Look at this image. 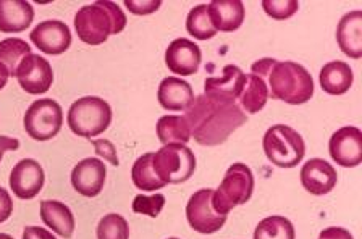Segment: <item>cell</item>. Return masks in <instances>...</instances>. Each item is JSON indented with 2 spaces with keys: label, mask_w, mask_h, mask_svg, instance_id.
I'll return each mask as SVG.
<instances>
[{
  "label": "cell",
  "mask_w": 362,
  "mask_h": 239,
  "mask_svg": "<svg viewBox=\"0 0 362 239\" xmlns=\"http://www.w3.org/2000/svg\"><path fill=\"white\" fill-rule=\"evenodd\" d=\"M183 117L189 124L191 138L201 146L223 144L247 119L236 102L212 99L206 94L194 98Z\"/></svg>",
  "instance_id": "obj_1"
},
{
  "label": "cell",
  "mask_w": 362,
  "mask_h": 239,
  "mask_svg": "<svg viewBox=\"0 0 362 239\" xmlns=\"http://www.w3.org/2000/svg\"><path fill=\"white\" fill-rule=\"evenodd\" d=\"M127 26V15L113 2H95L78 10L75 28L78 37L84 44L100 45L110 34H118Z\"/></svg>",
  "instance_id": "obj_2"
},
{
  "label": "cell",
  "mask_w": 362,
  "mask_h": 239,
  "mask_svg": "<svg viewBox=\"0 0 362 239\" xmlns=\"http://www.w3.org/2000/svg\"><path fill=\"white\" fill-rule=\"evenodd\" d=\"M272 98L290 105H301L314 95V81L303 65L276 62L269 73Z\"/></svg>",
  "instance_id": "obj_3"
},
{
  "label": "cell",
  "mask_w": 362,
  "mask_h": 239,
  "mask_svg": "<svg viewBox=\"0 0 362 239\" xmlns=\"http://www.w3.org/2000/svg\"><path fill=\"white\" fill-rule=\"evenodd\" d=\"M66 119L73 133L90 139L110 127L112 109L104 99L88 95L73 102Z\"/></svg>",
  "instance_id": "obj_4"
},
{
  "label": "cell",
  "mask_w": 362,
  "mask_h": 239,
  "mask_svg": "<svg viewBox=\"0 0 362 239\" xmlns=\"http://www.w3.org/2000/svg\"><path fill=\"white\" fill-rule=\"evenodd\" d=\"M254 191V175L245 163H233L226 170L222 185L214 191L212 207L220 215H228L236 206L246 204Z\"/></svg>",
  "instance_id": "obj_5"
},
{
  "label": "cell",
  "mask_w": 362,
  "mask_h": 239,
  "mask_svg": "<svg viewBox=\"0 0 362 239\" xmlns=\"http://www.w3.org/2000/svg\"><path fill=\"white\" fill-rule=\"evenodd\" d=\"M262 146L269 161L280 168L296 167L305 153L303 136L286 124H275L269 128Z\"/></svg>",
  "instance_id": "obj_6"
},
{
  "label": "cell",
  "mask_w": 362,
  "mask_h": 239,
  "mask_svg": "<svg viewBox=\"0 0 362 239\" xmlns=\"http://www.w3.org/2000/svg\"><path fill=\"white\" fill-rule=\"evenodd\" d=\"M152 168L165 185L188 181L196 170V157L186 144H165L152 156Z\"/></svg>",
  "instance_id": "obj_7"
},
{
  "label": "cell",
  "mask_w": 362,
  "mask_h": 239,
  "mask_svg": "<svg viewBox=\"0 0 362 239\" xmlns=\"http://www.w3.org/2000/svg\"><path fill=\"white\" fill-rule=\"evenodd\" d=\"M25 129L34 141H49L55 138L64 123L62 107L52 99L33 102L25 113Z\"/></svg>",
  "instance_id": "obj_8"
},
{
  "label": "cell",
  "mask_w": 362,
  "mask_h": 239,
  "mask_svg": "<svg viewBox=\"0 0 362 239\" xmlns=\"http://www.w3.org/2000/svg\"><path fill=\"white\" fill-rule=\"evenodd\" d=\"M214 190H201L194 192L186 206V217L192 230L202 235L217 233L226 221V215H220L212 207Z\"/></svg>",
  "instance_id": "obj_9"
},
{
  "label": "cell",
  "mask_w": 362,
  "mask_h": 239,
  "mask_svg": "<svg viewBox=\"0 0 362 239\" xmlns=\"http://www.w3.org/2000/svg\"><path fill=\"white\" fill-rule=\"evenodd\" d=\"M20 86L28 94L39 95L47 93L52 86L54 71L52 66L41 55L30 54L21 60L15 73Z\"/></svg>",
  "instance_id": "obj_10"
},
{
  "label": "cell",
  "mask_w": 362,
  "mask_h": 239,
  "mask_svg": "<svg viewBox=\"0 0 362 239\" xmlns=\"http://www.w3.org/2000/svg\"><path fill=\"white\" fill-rule=\"evenodd\" d=\"M31 42L47 55H60L71 45V33L64 21L47 20L39 23L30 34Z\"/></svg>",
  "instance_id": "obj_11"
},
{
  "label": "cell",
  "mask_w": 362,
  "mask_h": 239,
  "mask_svg": "<svg viewBox=\"0 0 362 239\" xmlns=\"http://www.w3.org/2000/svg\"><path fill=\"white\" fill-rule=\"evenodd\" d=\"M44 180L45 175L39 162L34 158H23L11 170L10 187L16 197L30 201L41 192Z\"/></svg>",
  "instance_id": "obj_12"
},
{
  "label": "cell",
  "mask_w": 362,
  "mask_h": 239,
  "mask_svg": "<svg viewBox=\"0 0 362 239\" xmlns=\"http://www.w3.org/2000/svg\"><path fill=\"white\" fill-rule=\"evenodd\" d=\"M330 156L338 165L346 168L358 167L362 162V131L356 127H344L330 138Z\"/></svg>",
  "instance_id": "obj_13"
},
{
  "label": "cell",
  "mask_w": 362,
  "mask_h": 239,
  "mask_svg": "<svg viewBox=\"0 0 362 239\" xmlns=\"http://www.w3.org/2000/svg\"><path fill=\"white\" fill-rule=\"evenodd\" d=\"M107 168L100 158H84L71 172V185L84 197H95L104 190Z\"/></svg>",
  "instance_id": "obj_14"
},
{
  "label": "cell",
  "mask_w": 362,
  "mask_h": 239,
  "mask_svg": "<svg viewBox=\"0 0 362 239\" xmlns=\"http://www.w3.org/2000/svg\"><path fill=\"white\" fill-rule=\"evenodd\" d=\"M201 49L189 39H175L170 42L165 52V65L170 71L181 76H191L199 70Z\"/></svg>",
  "instance_id": "obj_15"
},
{
  "label": "cell",
  "mask_w": 362,
  "mask_h": 239,
  "mask_svg": "<svg viewBox=\"0 0 362 239\" xmlns=\"http://www.w3.org/2000/svg\"><path fill=\"white\" fill-rule=\"evenodd\" d=\"M245 83L246 75L240 66L226 65L223 66L222 76L206 79V83H204V94L212 99L236 102L240 99Z\"/></svg>",
  "instance_id": "obj_16"
},
{
  "label": "cell",
  "mask_w": 362,
  "mask_h": 239,
  "mask_svg": "<svg viewBox=\"0 0 362 239\" xmlns=\"http://www.w3.org/2000/svg\"><path fill=\"white\" fill-rule=\"evenodd\" d=\"M337 170L324 158H310L301 168V183L304 190L314 196L328 194L337 186Z\"/></svg>",
  "instance_id": "obj_17"
},
{
  "label": "cell",
  "mask_w": 362,
  "mask_h": 239,
  "mask_svg": "<svg viewBox=\"0 0 362 239\" xmlns=\"http://www.w3.org/2000/svg\"><path fill=\"white\" fill-rule=\"evenodd\" d=\"M337 41L344 55L359 60L362 57V11L354 10L343 16L337 28Z\"/></svg>",
  "instance_id": "obj_18"
},
{
  "label": "cell",
  "mask_w": 362,
  "mask_h": 239,
  "mask_svg": "<svg viewBox=\"0 0 362 239\" xmlns=\"http://www.w3.org/2000/svg\"><path fill=\"white\" fill-rule=\"evenodd\" d=\"M157 99L163 109L186 112L192 102H194V93H192L189 83H186L180 78L170 76L162 79L160 86H158Z\"/></svg>",
  "instance_id": "obj_19"
},
{
  "label": "cell",
  "mask_w": 362,
  "mask_h": 239,
  "mask_svg": "<svg viewBox=\"0 0 362 239\" xmlns=\"http://www.w3.org/2000/svg\"><path fill=\"white\" fill-rule=\"evenodd\" d=\"M34 8L25 0H0V33H21L31 26Z\"/></svg>",
  "instance_id": "obj_20"
},
{
  "label": "cell",
  "mask_w": 362,
  "mask_h": 239,
  "mask_svg": "<svg viewBox=\"0 0 362 239\" xmlns=\"http://www.w3.org/2000/svg\"><path fill=\"white\" fill-rule=\"evenodd\" d=\"M207 7L212 25L217 31H236L245 21V5L241 0H214Z\"/></svg>",
  "instance_id": "obj_21"
},
{
  "label": "cell",
  "mask_w": 362,
  "mask_h": 239,
  "mask_svg": "<svg viewBox=\"0 0 362 239\" xmlns=\"http://www.w3.org/2000/svg\"><path fill=\"white\" fill-rule=\"evenodd\" d=\"M41 218L45 226L54 230L62 238H71L75 231V217L70 207L60 201H42Z\"/></svg>",
  "instance_id": "obj_22"
},
{
  "label": "cell",
  "mask_w": 362,
  "mask_h": 239,
  "mask_svg": "<svg viewBox=\"0 0 362 239\" xmlns=\"http://www.w3.org/2000/svg\"><path fill=\"white\" fill-rule=\"evenodd\" d=\"M320 86L330 95H341L348 93L351 84H353V70L346 62L335 60L324 65L320 70Z\"/></svg>",
  "instance_id": "obj_23"
},
{
  "label": "cell",
  "mask_w": 362,
  "mask_h": 239,
  "mask_svg": "<svg viewBox=\"0 0 362 239\" xmlns=\"http://www.w3.org/2000/svg\"><path fill=\"white\" fill-rule=\"evenodd\" d=\"M240 107L245 113H257L267 104L269 100V88L264 78L249 73L246 75L245 88L240 95Z\"/></svg>",
  "instance_id": "obj_24"
},
{
  "label": "cell",
  "mask_w": 362,
  "mask_h": 239,
  "mask_svg": "<svg viewBox=\"0 0 362 239\" xmlns=\"http://www.w3.org/2000/svg\"><path fill=\"white\" fill-rule=\"evenodd\" d=\"M157 136L163 146L186 144L191 139V129L185 117L165 115L157 122Z\"/></svg>",
  "instance_id": "obj_25"
},
{
  "label": "cell",
  "mask_w": 362,
  "mask_h": 239,
  "mask_svg": "<svg viewBox=\"0 0 362 239\" xmlns=\"http://www.w3.org/2000/svg\"><path fill=\"white\" fill-rule=\"evenodd\" d=\"M152 156L154 153H144V156H141L132 168L133 183L141 191H157L167 186L156 175L154 168H152Z\"/></svg>",
  "instance_id": "obj_26"
},
{
  "label": "cell",
  "mask_w": 362,
  "mask_h": 239,
  "mask_svg": "<svg viewBox=\"0 0 362 239\" xmlns=\"http://www.w3.org/2000/svg\"><path fill=\"white\" fill-rule=\"evenodd\" d=\"M186 31L197 41H207L218 33L212 25L207 5H197L189 11L186 18Z\"/></svg>",
  "instance_id": "obj_27"
},
{
  "label": "cell",
  "mask_w": 362,
  "mask_h": 239,
  "mask_svg": "<svg viewBox=\"0 0 362 239\" xmlns=\"http://www.w3.org/2000/svg\"><path fill=\"white\" fill-rule=\"evenodd\" d=\"M296 231H294L293 223L285 217H274L264 218L256 226L254 231V239H294Z\"/></svg>",
  "instance_id": "obj_28"
},
{
  "label": "cell",
  "mask_w": 362,
  "mask_h": 239,
  "mask_svg": "<svg viewBox=\"0 0 362 239\" xmlns=\"http://www.w3.org/2000/svg\"><path fill=\"white\" fill-rule=\"evenodd\" d=\"M30 54L31 45H28L23 39L10 37L0 42V64L7 66L10 76H15L16 68L21 64V60Z\"/></svg>",
  "instance_id": "obj_29"
},
{
  "label": "cell",
  "mask_w": 362,
  "mask_h": 239,
  "mask_svg": "<svg viewBox=\"0 0 362 239\" xmlns=\"http://www.w3.org/2000/svg\"><path fill=\"white\" fill-rule=\"evenodd\" d=\"M129 226L122 215L109 214L99 221L98 239H128Z\"/></svg>",
  "instance_id": "obj_30"
},
{
  "label": "cell",
  "mask_w": 362,
  "mask_h": 239,
  "mask_svg": "<svg viewBox=\"0 0 362 239\" xmlns=\"http://www.w3.org/2000/svg\"><path fill=\"white\" fill-rule=\"evenodd\" d=\"M262 7L265 13L274 20H288L298 11L299 2L296 0H264Z\"/></svg>",
  "instance_id": "obj_31"
},
{
  "label": "cell",
  "mask_w": 362,
  "mask_h": 239,
  "mask_svg": "<svg viewBox=\"0 0 362 239\" xmlns=\"http://www.w3.org/2000/svg\"><path fill=\"white\" fill-rule=\"evenodd\" d=\"M163 206H165V197L162 194H154V196H136L133 201V210L136 214L141 215H149V217L156 218L158 214L162 212Z\"/></svg>",
  "instance_id": "obj_32"
},
{
  "label": "cell",
  "mask_w": 362,
  "mask_h": 239,
  "mask_svg": "<svg viewBox=\"0 0 362 239\" xmlns=\"http://www.w3.org/2000/svg\"><path fill=\"white\" fill-rule=\"evenodd\" d=\"M127 8L134 15H151L160 8V0H124Z\"/></svg>",
  "instance_id": "obj_33"
},
{
  "label": "cell",
  "mask_w": 362,
  "mask_h": 239,
  "mask_svg": "<svg viewBox=\"0 0 362 239\" xmlns=\"http://www.w3.org/2000/svg\"><path fill=\"white\" fill-rule=\"evenodd\" d=\"M93 142V146L95 147V152H98V156L104 157L105 161H109L112 165H115V167H118V157H117V149L115 146L112 144L110 141L107 139H93L90 141Z\"/></svg>",
  "instance_id": "obj_34"
},
{
  "label": "cell",
  "mask_w": 362,
  "mask_h": 239,
  "mask_svg": "<svg viewBox=\"0 0 362 239\" xmlns=\"http://www.w3.org/2000/svg\"><path fill=\"white\" fill-rule=\"evenodd\" d=\"M11 212H13V201H11L8 191L0 187V223L8 220Z\"/></svg>",
  "instance_id": "obj_35"
},
{
  "label": "cell",
  "mask_w": 362,
  "mask_h": 239,
  "mask_svg": "<svg viewBox=\"0 0 362 239\" xmlns=\"http://www.w3.org/2000/svg\"><path fill=\"white\" fill-rule=\"evenodd\" d=\"M21 239H55V236L41 226H26Z\"/></svg>",
  "instance_id": "obj_36"
},
{
  "label": "cell",
  "mask_w": 362,
  "mask_h": 239,
  "mask_svg": "<svg viewBox=\"0 0 362 239\" xmlns=\"http://www.w3.org/2000/svg\"><path fill=\"white\" fill-rule=\"evenodd\" d=\"M319 239H354L348 230L339 228V226H332L320 233Z\"/></svg>",
  "instance_id": "obj_37"
},
{
  "label": "cell",
  "mask_w": 362,
  "mask_h": 239,
  "mask_svg": "<svg viewBox=\"0 0 362 239\" xmlns=\"http://www.w3.org/2000/svg\"><path fill=\"white\" fill-rule=\"evenodd\" d=\"M275 64H276L275 59H262V60H259L251 68L252 75H257L260 78L267 76L269 73H270V70H272V66H274Z\"/></svg>",
  "instance_id": "obj_38"
},
{
  "label": "cell",
  "mask_w": 362,
  "mask_h": 239,
  "mask_svg": "<svg viewBox=\"0 0 362 239\" xmlns=\"http://www.w3.org/2000/svg\"><path fill=\"white\" fill-rule=\"evenodd\" d=\"M20 147V141L8 136H0V162H2L4 153L7 151H16Z\"/></svg>",
  "instance_id": "obj_39"
},
{
  "label": "cell",
  "mask_w": 362,
  "mask_h": 239,
  "mask_svg": "<svg viewBox=\"0 0 362 239\" xmlns=\"http://www.w3.org/2000/svg\"><path fill=\"white\" fill-rule=\"evenodd\" d=\"M10 78V73L7 70V66H5L4 64H0V89L5 88V84H7Z\"/></svg>",
  "instance_id": "obj_40"
},
{
  "label": "cell",
  "mask_w": 362,
  "mask_h": 239,
  "mask_svg": "<svg viewBox=\"0 0 362 239\" xmlns=\"http://www.w3.org/2000/svg\"><path fill=\"white\" fill-rule=\"evenodd\" d=\"M0 239H13V238L7 235V233H0Z\"/></svg>",
  "instance_id": "obj_41"
},
{
  "label": "cell",
  "mask_w": 362,
  "mask_h": 239,
  "mask_svg": "<svg viewBox=\"0 0 362 239\" xmlns=\"http://www.w3.org/2000/svg\"><path fill=\"white\" fill-rule=\"evenodd\" d=\"M168 239H178V238H168Z\"/></svg>",
  "instance_id": "obj_42"
}]
</instances>
